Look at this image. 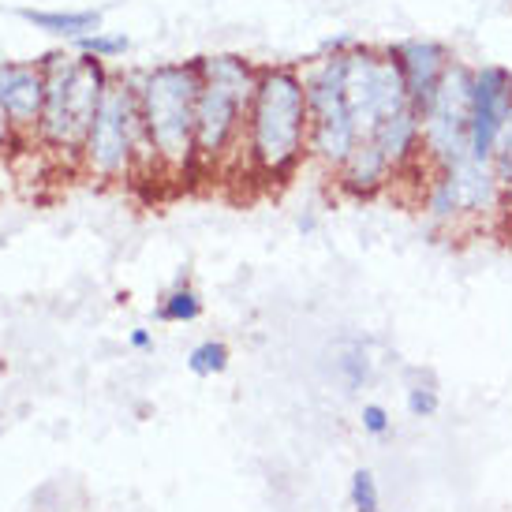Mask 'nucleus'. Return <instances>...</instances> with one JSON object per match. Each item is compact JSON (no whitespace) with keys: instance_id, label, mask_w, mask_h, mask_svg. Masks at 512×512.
I'll return each mask as SVG.
<instances>
[{"instance_id":"nucleus-1","label":"nucleus","mask_w":512,"mask_h":512,"mask_svg":"<svg viewBox=\"0 0 512 512\" xmlns=\"http://www.w3.org/2000/svg\"><path fill=\"white\" fill-rule=\"evenodd\" d=\"M307 83L296 64H262L243 128V161L266 184L292 180L307 161Z\"/></svg>"},{"instance_id":"nucleus-2","label":"nucleus","mask_w":512,"mask_h":512,"mask_svg":"<svg viewBox=\"0 0 512 512\" xmlns=\"http://www.w3.org/2000/svg\"><path fill=\"white\" fill-rule=\"evenodd\" d=\"M139 101L146 139L154 146L157 172L191 176L199 172L195 154V109H199V64L195 60H169L143 72H128Z\"/></svg>"},{"instance_id":"nucleus-3","label":"nucleus","mask_w":512,"mask_h":512,"mask_svg":"<svg viewBox=\"0 0 512 512\" xmlns=\"http://www.w3.org/2000/svg\"><path fill=\"white\" fill-rule=\"evenodd\" d=\"M199 109H195V154L199 169H221L232 157H243V128L255 98L262 64L240 53L199 57Z\"/></svg>"},{"instance_id":"nucleus-4","label":"nucleus","mask_w":512,"mask_h":512,"mask_svg":"<svg viewBox=\"0 0 512 512\" xmlns=\"http://www.w3.org/2000/svg\"><path fill=\"white\" fill-rule=\"evenodd\" d=\"M38 64L45 72V113L34 143L49 154L79 161L86 131L113 83V72L105 60L86 57V53H64V49L38 57Z\"/></svg>"},{"instance_id":"nucleus-5","label":"nucleus","mask_w":512,"mask_h":512,"mask_svg":"<svg viewBox=\"0 0 512 512\" xmlns=\"http://www.w3.org/2000/svg\"><path fill=\"white\" fill-rule=\"evenodd\" d=\"M79 169L101 184H124L131 176L157 172L154 146L146 139L128 72L113 75V83L105 90L94 124L83 139V150H79Z\"/></svg>"},{"instance_id":"nucleus-6","label":"nucleus","mask_w":512,"mask_h":512,"mask_svg":"<svg viewBox=\"0 0 512 512\" xmlns=\"http://www.w3.org/2000/svg\"><path fill=\"white\" fill-rule=\"evenodd\" d=\"M303 83H307V113H311L307 161L333 176L359 146V131L344 101V53H318V60L303 68Z\"/></svg>"},{"instance_id":"nucleus-7","label":"nucleus","mask_w":512,"mask_h":512,"mask_svg":"<svg viewBox=\"0 0 512 512\" xmlns=\"http://www.w3.org/2000/svg\"><path fill=\"white\" fill-rule=\"evenodd\" d=\"M344 101H348L359 139H370V131L378 128L385 116L412 105L404 75H400L397 60L389 57V49H370L359 42L356 49L344 53Z\"/></svg>"},{"instance_id":"nucleus-8","label":"nucleus","mask_w":512,"mask_h":512,"mask_svg":"<svg viewBox=\"0 0 512 512\" xmlns=\"http://www.w3.org/2000/svg\"><path fill=\"white\" fill-rule=\"evenodd\" d=\"M471 79H475V64L456 57L449 72L441 75L427 109L419 113L427 169H445L460 157H471Z\"/></svg>"},{"instance_id":"nucleus-9","label":"nucleus","mask_w":512,"mask_h":512,"mask_svg":"<svg viewBox=\"0 0 512 512\" xmlns=\"http://www.w3.org/2000/svg\"><path fill=\"white\" fill-rule=\"evenodd\" d=\"M512 105V68L505 64H475L471 79V157L490 161L505 113Z\"/></svg>"},{"instance_id":"nucleus-10","label":"nucleus","mask_w":512,"mask_h":512,"mask_svg":"<svg viewBox=\"0 0 512 512\" xmlns=\"http://www.w3.org/2000/svg\"><path fill=\"white\" fill-rule=\"evenodd\" d=\"M0 109L23 143L38 139L45 113V72L38 60H0Z\"/></svg>"},{"instance_id":"nucleus-11","label":"nucleus","mask_w":512,"mask_h":512,"mask_svg":"<svg viewBox=\"0 0 512 512\" xmlns=\"http://www.w3.org/2000/svg\"><path fill=\"white\" fill-rule=\"evenodd\" d=\"M389 57L397 60L400 75H404L412 109L423 113L427 101L434 98V90H438L441 75L449 72V64L456 60V53L438 38H400V42L389 45Z\"/></svg>"},{"instance_id":"nucleus-12","label":"nucleus","mask_w":512,"mask_h":512,"mask_svg":"<svg viewBox=\"0 0 512 512\" xmlns=\"http://www.w3.org/2000/svg\"><path fill=\"white\" fill-rule=\"evenodd\" d=\"M449 180L456 187V202H460V217L464 221H490L509 206L512 191L498 176L490 161L479 157H460L453 165H445Z\"/></svg>"},{"instance_id":"nucleus-13","label":"nucleus","mask_w":512,"mask_h":512,"mask_svg":"<svg viewBox=\"0 0 512 512\" xmlns=\"http://www.w3.org/2000/svg\"><path fill=\"white\" fill-rule=\"evenodd\" d=\"M370 143L389 157V165L397 169V180L404 172L427 165L423 161V120H419V113H415L412 105L393 116H385L382 124L370 131Z\"/></svg>"},{"instance_id":"nucleus-14","label":"nucleus","mask_w":512,"mask_h":512,"mask_svg":"<svg viewBox=\"0 0 512 512\" xmlns=\"http://www.w3.org/2000/svg\"><path fill=\"white\" fill-rule=\"evenodd\" d=\"M333 180H337V187L348 199H374L397 180V169L389 165V157L370 139H359V146L348 154V161L333 172Z\"/></svg>"},{"instance_id":"nucleus-15","label":"nucleus","mask_w":512,"mask_h":512,"mask_svg":"<svg viewBox=\"0 0 512 512\" xmlns=\"http://www.w3.org/2000/svg\"><path fill=\"white\" fill-rule=\"evenodd\" d=\"M19 19L30 23L42 34H53V38H64V42H75L83 34H94L101 30V12L94 8H83V12H42V8H19Z\"/></svg>"},{"instance_id":"nucleus-16","label":"nucleus","mask_w":512,"mask_h":512,"mask_svg":"<svg viewBox=\"0 0 512 512\" xmlns=\"http://www.w3.org/2000/svg\"><path fill=\"white\" fill-rule=\"evenodd\" d=\"M419 206H423V214H427L430 225H438V228L464 225V217H460V202H456V187H453V180H449V172L445 169H430Z\"/></svg>"},{"instance_id":"nucleus-17","label":"nucleus","mask_w":512,"mask_h":512,"mask_svg":"<svg viewBox=\"0 0 512 512\" xmlns=\"http://www.w3.org/2000/svg\"><path fill=\"white\" fill-rule=\"evenodd\" d=\"M333 374L341 378V385L348 393H359L363 385H370L374 378V359H370V348L359 337H348V341L337 344L333 352Z\"/></svg>"},{"instance_id":"nucleus-18","label":"nucleus","mask_w":512,"mask_h":512,"mask_svg":"<svg viewBox=\"0 0 512 512\" xmlns=\"http://www.w3.org/2000/svg\"><path fill=\"white\" fill-rule=\"evenodd\" d=\"M202 296L187 285V277H180L176 285L169 288V296L157 303V322H169V326H187V322H199L202 318Z\"/></svg>"},{"instance_id":"nucleus-19","label":"nucleus","mask_w":512,"mask_h":512,"mask_svg":"<svg viewBox=\"0 0 512 512\" xmlns=\"http://www.w3.org/2000/svg\"><path fill=\"white\" fill-rule=\"evenodd\" d=\"M131 49V38L120 34V30H94V34H83L75 38V53H86V57H98V60H120Z\"/></svg>"},{"instance_id":"nucleus-20","label":"nucleus","mask_w":512,"mask_h":512,"mask_svg":"<svg viewBox=\"0 0 512 512\" xmlns=\"http://www.w3.org/2000/svg\"><path fill=\"white\" fill-rule=\"evenodd\" d=\"M228 359H232V352H228L225 341H202L187 352V370L195 378H217L228 370Z\"/></svg>"},{"instance_id":"nucleus-21","label":"nucleus","mask_w":512,"mask_h":512,"mask_svg":"<svg viewBox=\"0 0 512 512\" xmlns=\"http://www.w3.org/2000/svg\"><path fill=\"white\" fill-rule=\"evenodd\" d=\"M348 501L356 512H382V494H378V479L370 468L352 471V483H348Z\"/></svg>"},{"instance_id":"nucleus-22","label":"nucleus","mask_w":512,"mask_h":512,"mask_svg":"<svg viewBox=\"0 0 512 512\" xmlns=\"http://www.w3.org/2000/svg\"><path fill=\"white\" fill-rule=\"evenodd\" d=\"M404 404H408V415L412 419H434L441 408V397L438 389H434V382H412L408 385V393H404Z\"/></svg>"},{"instance_id":"nucleus-23","label":"nucleus","mask_w":512,"mask_h":512,"mask_svg":"<svg viewBox=\"0 0 512 512\" xmlns=\"http://www.w3.org/2000/svg\"><path fill=\"white\" fill-rule=\"evenodd\" d=\"M490 165L498 169V176L512 191V105H509V113H505V124H501V131H498V143H494Z\"/></svg>"},{"instance_id":"nucleus-24","label":"nucleus","mask_w":512,"mask_h":512,"mask_svg":"<svg viewBox=\"0 0 512 512\" xmlns=\"http://www.w3.org/2000/svg\"><path fill=\"white\" fill-rule=\"evenodd\" d=\"M359 423H363V434H370V438H385L389 430H393V415H389V408L385 404H363V412H359Z\"/></svg>"},{"instance_id":"nucleus-25","label":"nucleus","mask_w":512,"mask_h":512,"mask_svg":"<svg viewBox=\"0 0 512 512\" xmlns=\"http://www.w3.org/2000/svg\"><path fill=\"white\" fill-rule=\"evenodd\" d=\"M15 146H23V139L12 131V124H8V116H4V109H0V157L12 154Z\"/></svg>"},{"instance_id":"nucleus-26","label":"nucleus","mask_w":512,"mask_h":512,"mask_svg":"<svg viewBox=\"0 0 512 512\" xmlns=\"http://www.w3.org/2000/svg\"><path fill=\"white\" fill-rule=\"evenodd\" d=\"M356 45H359V42L352 38V34H337V38H326L318 53H348V49H356Z\"/></svg>"},{"instance_id":"nucleus-27","label":"nucleus","mask_w":512,"mask_h":512,"mask_svg":"<svg viewBox=\"0 0 512 512\" xmlns=\"http://www.w3.org/2000/svg\"><path fill=\"white\" fill-rule=\"evenodd\" d=\"M128 344L135 352H150V348H154V333H150V329H131Z\"/></svg>"},{"instance_id":"nucleus-28","label":"nucleus","mask_w":512,"mask_h":512,"mask_svg":"<svg viewBox=\"0 0 512 512\" xmlns=\"http://www.w3.org/2000/svg\"><path fill=\"white\" fill-rule=\"evenodd\" d=\"M299 232H303V236H311V232H314V228H318V217H314V214H303V217H299Z\"/></svg>"}]
</instances>
